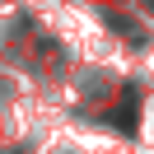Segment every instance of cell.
<instances>
[{
  "label": "cell",
  "instance_id": "cell-1",
  "mask_svg": "<svg viewBox=\"0 0 154 154\" xmlns=\"http://www.w3.org/2000/svg\"><path fill=\"white\" fill-rule=\"evenodd\" d=\"M135 98H140V94L126 89V103H122V112H117V126H122V131H131V126H135Z\"/></svg>",
  "mask_w": 154,
  "mask_h": 154
}]
</instances>
